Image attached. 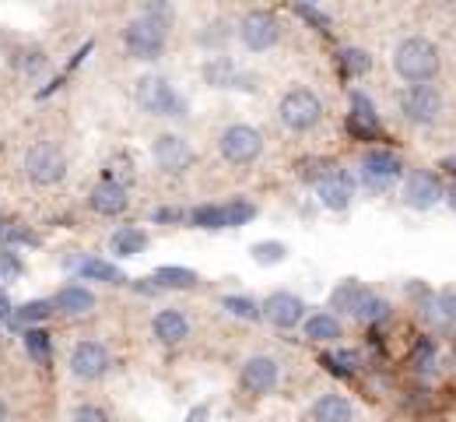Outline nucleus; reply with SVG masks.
<instances>
[{
    "label": "nucleus",
    "mask_w": 456,
    "mask_h": 422,
    "mask_svg": "<svg viewBox=\"0 0 456 422\" xmlns=\"http://www.w3.org/2000/svg\"><path fill=\"white\" fill-rule=\"evenodd\" d=\"M0 422H7V409L4 405H0Z\"/></svg>",
    "instance_id": "obj_47"
},
{
    "label": "nucleus",
    "mask_w": 456,
    "mask_h": 422,
    "mask_svg": "<svg viewBox=\"0 0 456 422\" xmlns=\"http://www.w3.org/2000/svg\"><path fill=\"white\" fill-rule=\"evenodd\" d=\"M403 177V162H400L394 152H387V148H372V152H365V159H362V183L369 186V190H390L394 183Z\"/></svg>",
    "instance_id": "obj_10"
},
{
    "label": "nucleus",
    "mask_w": 456,
    "mask_h": 422,
    "mask_svg": "<svg viewBox=\"0 0 456 422\" xmlns=\"http://www.w3.org/2000/svg\"><path fill=\"white\" fill-rule=\"evenodd\" d=\"M14 243H39L32 233H28V226H21V222H0V246H7V250H14Z\"/></svg>",
    "instance_id": "obj_37"
},
{
    "label": "nucleus",
    "mask_w": 456,
    "mask_h": 422,
    "mask_svg": "<svg viewBox=\"0 0 456 422\" xmlns=\"http://www.w3.org/2000/svg\"><path fill=\"white\" fill-rule=\"evenodd\" d=\"M190 222L197 226V229H228V219H225V204H197L193 211H190Z\"/></svg>",
    "instance_id": "obj_30"
},
{
    "label": "nucleus",
    "mask_w": 456,
    "mask_h": 422,
    "mask_svg": "<svg viewBox=\"0 0 456 422\" xmlns=\"http://www.w3.org/2000/svg\"><path fill=\"white\" fill-rule=\"evenodd\" d=\"M347 130L354 134V137H376V130H379V117H376V106H372V99L365 95V92H351V117H347Z\"/></svg>",
    "instance_id": "obj_18"
},
{
    "label": "nucleus",
    "mask_w": 456,
    "mask_h": 422,
    "mask_svg": "<svg viewBox=\"0 0 456 422\" xmlns=\"http://www.w3.org/2000/svg\"><path fill=\"white\" fill-rule=\"evenodd\" d=\"M239 39H242L246 50L264 54V50L278 46V39H281V21H278L271 11H249V14H242V21H239Z\"/></svg>",
    "instance_id": "obj_8"
},
{
    "label": "nucleus",
    "mask_w": 456,
    "mask_h": 422,
    "mask_svg": "<svg viewBox=\"0 0 456 422\" xmlns=\"http://www.w3.org/2000/svg\"><path fill=\"white\" fill-rule=\"evenodd\" d=\"M302 327H305V338H309V342H320V345H330V342H338V338L344 335L341 320H338L334 313H327V310L305 317Z\"/></svg>",
    "instance_id": "obj_21"
},
{
    "label": "nucleus",
    "mask_w": 456,
    "mask_h": 422,
    "mask_svg": "<svg viewBox=\"0 0 456 422\" xmlns=\"http://www.w3.org/2000/svg\"><path fill=\"white\" fill-rule=\"evenodd\" d=\"M57 310H53V300H32V302H25V306H18L14 310V320L11 324H18V327H32V324H43L46 317H53Z\"/></svg>",
    "instance_id": "obj_27"
},
{
    "label": "nucleus",
    "mask_w": 456,
    "mask_h": 422,
    "mask_svg": "<svg viewBox=\"0 0 456 422\" xmlns=\"http://www.w3.org/2000/svg\"><path fill=\"white\" fill-rule=\"evenodd\" d=\"M443 197H446V194H443V183H439L436 173H428V170L407 173V180H403V204H407V208L428 211V208H436Z\"/></svg>",
    "instance_id": "obj_12"
},
{
    "label": "nucleus",
    "mask_w": 456,
    "mask_h": 422,
    "mask_svg": "<svg viewBox=\"0 0 456 422\" xmlns=\"http://www.w3.org/2000/svg\"><path fill=\"white\" fill-rule=\"evenodd\" d=\"M179 219H183L179 208H159V211H155V222H162V226H166V222H179Z\"/></svg>",
    "instance_id": "obj_43"
},
{
    "label": "nucleus",
    "mask_w": 456,
    "mask_h": 422,
    "mask_svg": "<svg viewBox=\"0 0 456 422\" xmlns=\"http://www.w3.org/2000/svg\"><path fill=\"white\" fill-rule=\"evenodd\" d=\"M341 67H344V74L362 78V74L372 70V57H369L365 50H358V46H347V50H341Z\"/></svg>",
    "instance_id": "obj_33"
},
{
    "label": "nucleus",
    "mask_w": 456,
    "mask_h": 422,
    "mask_svg": "<svg viewBox=\"0 0 456 422\" xmlns=\"http://www.w3.org/2000/svg\"><path fill=\"white\" fill-rule=\"evenodd\" d=\"M166 29L169 25H162V21H155V18H134V21H126V29H123V50L134 57V61H159L162 54H166Z\"/></svg>",
    "instance_id": "obj_3"
},
{
    "label": "nucleus",
    "mask_w": 456,
    "mask_h": 422,
    "mask_svg": "<svg viewBox=\"0 0 456 422\" xmlns=\"http://www.w3.org/2000/svg\"><path fill=\"white\" fill-rule=\"evenodd\" d=\"M151 159H155V166H159L162 173L183 177V173L197 162V152H193L190 141H183L179 134H159V137L151 141Z\"/></svg>",
    "instance_id": "obj_9"
},
{
    "label": "nucleus",
    "mask_w": 456,
    "mask_h": 422,
    "mask_svg": "<svg viewBox=\"0 0 456 422\" xmlns=\"http://www.w3.org/2000/svg\"><path fill=\"white\" fill-rule=\"evenodd\" d=\"M264 320L278 331H291V327L305 324V302L295 293H271L264 300Z\"/></svg>",
    "instance_id": "obj_14"
},
{
    "label": "nucleus",
    "mask_w": 456,
    "mask_h": 422,
    "mask_svg": "<svg viewBox=\"0 0 456 422\" xmlns=\"http://www.w3.org/2000/svg\"><path fill=\"white\" fill-rule=\"evenodd\" d=\"M151 282H155V289H197L200 275L190 268H159L151 275Z\"/></svg>",
    "instance_id": "obj_25"
},
{
    "label": "nucleus",
    "mask_w": 456,
    "mask_h": 422,
    "mask_svg": "<svg viewBox=\"0 0 456 422\" xmlns=\"http://www.w3.org/2000/svg\"><path fill=\"white\" fill-rule=\"evenodd\" d=\"M53 310L63 317H85V313L95 310V293L85 289V285H63L53 296Z\"/></svg>",
    "instance_id": "obj_20"
},
{
    "label": "nucleus",
    "mask_w": 456,
    "mask_h": 422,
    "mask_svg": "<svg viewBox=\"0 0 456 422\" xmlns=\"http://www.w3.org/2000/svg\"><path fill=\"white\" fill-rule=\"evenodd\" d=\"M0 320H14V306L7 300V293H0Z\"/></svg>",
    "instance_id": "obj_44"
},
{
    "label": "nucleus",
    "mask_w": 456,
    "mask_h": 422,
    "mask_svg": "<svg viewBox=\"0 0 456 422\" xmlns=\"http://www.w3.org/2000/svg\"><path fill=\"white\" fill-rule=\"evenodd\" d=\"M218 152L232 166H249V162H256L264 155V134L256 127H249V123H232L218 137Z\"/></svg>",
    "instance_id": "obj_6"
},
{
    "label": "nucleus",
    "mask_w": 456,
    "mask_h": 422,
    "mask_svg": "<svg viewBox=\"0 0 456 422\" xmlns=\"http://www.w3.org/2000/svg\"><path fill=\"white\" fill-rule=\"evenodd\" d=\"M186 422H208V405H200V409H193V412L186 416Z\"/></svg>",
    "instance_id": "obj_45"
},
{
    "label": "nucleus",
    "mask_w": 456,
    "mask_h": 422,
    "mask_svg": "<svg viewBox=\"0 0 456 422\" xmlns=\"http://www.w3.org/2000/svg\"><path fill=\"white\" fill-rule=\"evenodd\" d=\"M222 310H228V313L239 317V320H260V317H264V306L253 302L249 296H225V300H222Z\"/></svg>",
    "instance_id": "obj_32"
},
{
    "label": "nucleus",
    "mask_w": 456,
    "mask_h": 422,
    "mask_svg": "<svg viewBox=\"0 0 456 422\" xmlns=\"http://www.w3.org/2000/svg\"><path fill=\"white\" fill-rule=\"evenodd\" d=\"M21 345H25V352H28V360L36 362H50V352H53V338L43 331V327H28L25 335H21Z\"/></svg>",
    "instance_id": "obj_29"
},
{
    "label": "nucleus",
    "mask_w": 456,
    "mask_h": 422,
    "mask_svg": "<svg viewBox=\"0 0 456 422\" xmlns=\"http://www.w3.org/2000/svg\"><path fill=\"white\" fill-rule=\"evenodd\" d=\"M278 380H281V366L271 356H249L239 369V384L249 394H271L278 387Z\"/></svg>",
    "instance_id": "obj_13"
},
{
    "label": "nucleus",
    "mask_w": 456,
    "mask_h": 422,
    "mask_svg": "<svg viewBox=\"0 0 456 422\" xmlns=\"http://www.w3.org/2000/svg\"><path fill=\"white\" fill-rule=\"evenodd\" d=\"M134 99H137V106H141L148 117H186L183 95L172 88V81L162 78V74H144V78H137Z\"/></svg>",
    "instance_id": "obj_2"
},
{
    "label": "nucleus",
    "mask_w": 456,
    "mask_h": 422,
    "mask_svg": "<svg viewBox=\"0 0 456 422\" xmlns=\"http://www.w3.org/2000/svg\"><path fill=\"white\" fill-rule=\"evenodd\" d=\"M225 219H228V229H239V226H246V222L256 219V204L235 197V201H228L225 204Z\"/></svg>",
    "instance_id": "obj_35"
},
{
    "label": "nucleus",
    "mask_w": 456,
    "mask_h": 422,
    "mask_svg": "<svg viewBox=\"0 0 456 422\" xmlns=\"http://www.w3.org/2000/svg\"><path fill=\"white\" fill-rule=\"evenodd\" d=\"M365 300H369V289H365L362 282L347 278V282H341V285H338V289L330 293V310L358 317V310H362V302H365Z\"/></svg>",
    "instance_id": "obj_23"
},
{
    "label": "nucleus",
    "mask_w": 456,
    "mask_h": 422,
    "mask_svg": "<svg viewBox=\"0 0 456 422\" xmlns=\"http://www.w3.org/2000/svg\"><path fill=\"white\" fill-rule=\"evenodd\" d=\"M316 197H320L323 208L344 211V208L351 204V197H354V183H351V177L341 173V170H330L323 180L316 183Z\"/></svg>",
    "instance_id": "obj_15"
},
{
    "label": "nucleus",
    "mask_w": 456,
    "mask_h": 422,
    "mask_svg": "<svg viewBox=\"0 0 456 422\" xmlns=\"http://www.w3.org/2000/svg\"><path fill=\"white\" fill-rule=\"evenodd\" d=\"M400 113L407 123H418V127H428L443 117V92L432 88V85H411L403 95H400Z\"/></svg>",
    "instance_id": "obj_7"
},
{
    "label": "nucleus",
    "mask_w": 456,
    "mask_h": 422,
    "mask_svg": "<svg viewBox=\"0 0 456 422\" xmlns=\"http://www.w3.org/2000/svg\"><path fill=\"white\" fill-rule=\"evenodd\" d=\"M88 204H92V211H95V215L113 219V215H123V211H126L130 197H126V186H119V183H113L110 177H106L102 183H95V190H92Z\"/></svg>",
    "instance_id": "obj_16"
},
{
    "label": "nucleus",
    "mask_w": 456,
    "mask_h": 422,
    "mask_svg": "<svg viewBox=\"0 0 456 422\" xmlns=\"http://www.w3.org/2000/svg\"><path fill=\"white\" fill-rule=\"evenodd\" d=\"M116 257H137L144 246H148V233L144 229H137V226H119L113 233V240H110Z\"/></svg>",
    "instance_id": "obj_24"
},
{
    "label": "nucleus",
    "mask_w": 456,
    "mask_h": 422,
    "mask_svg": "<svg viewBox=\"0 0 456 422\" xmlns=\"http://www.w3.org/2000/svg\"><path fill=\"white\" fill-rule=\"evenodd\" d=\"M278 117H281V123L291 134H305V130H313L316 123L323 120V103L309 88H291L278 103Z\"/></svg>",
    "instance_id": "obj_4"
},
{
    "label": "nucleus",
    "mask_w": 456,
    "mask_h": 422,
    "mask_svg": "<svg viewBox=\"0 0 456 422\" xmlns=\"http://www.w3.org/2000/svg\"><path fill=\"white\" fill-rule=\"evenodd\" d=\"M70 422H113L99 405H77L74 409V416H70Z\"/></svg>",
    "instance_id": "obj_40"
},
{
    "label": "nucleus",
    "mask_w": 456,
    "mask_h": 422,
    "mask_svg": "<svg viewBox=\"0 0 456 422\" xmlns=\"http://www.w3.org/2000/svg\"><path fill=\"white\" fill-rule=\"evenodd\" d=\"M446 201H450V208H453V211H456V183H453V186H450V194H446Z\"/></svg>",
    "instance_id": "obj_46"
},
{
    "label": "nucleus",
    "mask_w": 456,
    "mask_h": 422,
    "mask_svg": "<svg viewBox=\"0 0 456 422\" xmlns=\"http://www.w3.org/2000/svg\"><path fill=\"white\" fill-rule=\"evenodd\" d=\"M77 278H85V282H102V285H123L126 278H123V271L110 264V261H102V257H85V261H77Z\"/></svg>",
    "instance_id": "obj_22"
},
{
    "label": "nucleus",
    "mask_w": 456,
    "mask_h": 422,
    "mask_svg": "<svg viewBox=\"0 0 456 422\" xmlns=\"http://www.w3.org/2000/svg\"><path fill=\"white\" fill-rule=\"evenodd\" d=\"M414 362H418V369H432L436 366V345L432 342H421L418 352H414Z\"/></svg>",
    "instance_id": "obj_42"
},
{
    "label": "nucleus",
    "mask_w": 456,
    "mask_h": 422,
    "mask_svg": "<svg viewBox=\"0 0 456 422\" xmlns=\"http://www.w3.org/2000/svg\"><path fill=\"white\" fill-rule=\"evenodd\" d=\"M21 275H25V261H21L14 250L0 246V285H11V282H18Z\"/></svg>",
    "instance_id": "obj_34"
},
{
    "label": "nucleus",
    "mask_w": 456,
    "mask_h": 422,
    "mask_svg": "<svg viewBox=\"0 0 456 422\" xmlns=\"http://www.w3.org/2000/svg\"><path fill=\"white\" fill-rule=\"evenodd\" d=\"M18 57H25V61H14L25 74H39V70L46 67V57H43L39 50H32V54H18Z\"/></svg>",
    "instance_id": "obj_41"
},
{
    "label": "nucleus",
    "mask_w": 456,
    "mask_h": 422,
    "mask_svg": "<svg viewBox=\"0 0 456 422\" xmlns=\"http://www.w3.org/2000/svg\"><path fill=\"white\" fill-rule=\"evenodd\" d=\"M151 331L162 345H183L190 338V317L183 310H159L155 320H151Z\"/></svg>",
    "instance_id": "obj_17"
},
{
    "label": "nucleus",
    "mask_w": 456,
    "mask_h": 422,
    "mask_svg": "<svg viewBox=\"0 0 456 422\" xmlns=\"http://www.w3.org/2000/svg\"><path fill=\"white\" fill-rule=\"evenodd\" d=\"M110 180L119 183V186H130L134 183V166H130L126 155H116L113 162H110Z\"/></svg>",
    "instance_id": "obj_38"
},
{
    "label": "nucleus",
    "mask_w": 456,
    "mask_h": 422,
    "mask_svg": "<svg viewBox=\"0 0 456 422\" xmlns=\"http://www.w3.org/2000/svg\"><path fill=\"white\" fill-rule=\"evenodd\" d=\"M439 67H443L439 46L432 39H425V36H411L394 50V70L411 85H428L439 74Z\"/></svg>",
    "instance_id": "obj_1"
},
{
    "label": "nucleus",
    "mask_w": 456,
    "mask_h": 422,
    "mask_svg": "<svg viewBox=\"0 0 456 422\" xmlns=\"http://www.w3.org/2000/svg\"><path fill=\"white\" fill-rule=\"evenodd\" d=\"M249 257L256 261V264H264V268H271V264H281L288 257V246L278 240H264V243H253L249 246Z\"/></svg>",
    "instance_id": "obj_31"
},
{
    "label": "nucleus",
    "mask_w": 456,
    "mask_h": 422,
    "mask_svg": "<svg viewBox=\"0 0 456 422\" xmlns=\"http://www.w3.org/2000/svg\"><path fill=\"white\" fill-rule=\"evenodd\" d=\"M425 313H428V320H432V324H439V327L456 324V293L453 289H446V293L432 296L428 306H425Z\"/></svg>",
    "instance_id": "obj_26"
},
{
    "label": "nucleus",
    "mask_w": 456,
    "mask_h": 422,
    "mask_svg": "<svg viewBox=\"0 0 456 422\" xmlns=\"http://www.w3.org/2000/svg\"><path fill=\"white\" fill-rule=\"evenodd\" d=\"M204 81L215 85V88H228V85L239 81V70H235V63L228 61V57H211V61L204 63Z\"/></svg>",
    "instance_id": "obj_28"
},
{
    "label": "nucleus",
    "mask_w": 456,
    "mask_h": 422,
    "mask_svg": "<svg viewBox=\"0 0 456 422\" xmlns=\"http://www.w3.org/2000/svg\"><path fill=\"white\" fill-rule=\"evenodd\" d=\"M67 366H70V373L77 380H102L110 373V366H113V356H110V349L102 342H77Z\"/></svg>",
    "instance_id": "obj_11"
},
{
    "label": "nucleus",
    "mask_w": 456,
    "mask_h": 422,
    "mask_svg": "<svg viewBox=\"0 0 456 422\" xmlns=\"http://www.w3.org/2000/svg\"><path fill=\"white\" fill-rule=\"evenodd\" d=\"M387 317H390V302L383 300V296H376V293H369V300L362 302V310H358V320L379 324V320H387Z\"/></svg>",
    "instance_id": "obj_36"
},
{
    "label": "nucleus",
    "mask_w": 456,
    "mask_h": 422,
    "mask_svg": "<svg viewBox=\"0 0 456 422\" xmlns=\"http://www.w3.org/2000/svg\"><path fill=\"white\" fill-rule=\"evenodd\" d=\"M25 177L36 186H53L67 177V155L60 152L53 141H36L25 152Z\"/></svg>",
    "instance_id": "obj_5"
},
{
    "label": "nucleus",
    "mask_w": 456,
    "mask_h": 422,
    "mask_svg": "<svg viewBox=\"0 0 456 422\" xmlns=\"http://www.w3.org/2000/svg\"><path fill=\"white\" fill-rule=\"evenodd\" d=\"M351 419H354V405L344 394H323L305 412V422H351Z\"/></svg>",
    "instance_id": "obj_19"
},
{
    "label": "nucleus",
    "mask_w": 456,
    "mask_h": 422,
    "mask_svg": "<svg viewBox=\"0 0 456 422\" xmlns=\"http://www.w3.org/2000/svg\"><path fill=\"white\" fill-rule=\"evenodd\" d=\"M295 14H298V18H305V21H313L320 32H327V29H330V18H327L323 11H316L313 4H298V7H295Z\"/></svg>",
    "instance_id": "obj_39"
}]
</instances>
